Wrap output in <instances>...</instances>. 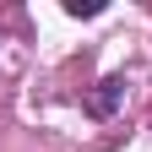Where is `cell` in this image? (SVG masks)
I'll return each mask as SVG.
<instances>
[{"mask_svg":"<svg viewBox=\"0 0 152 152\" xmlns=\"http://www.w3.org/2000/svg\"><path fill=\"white\" fill-rule=\"evenodd\" d=\"M120 87H125L120 76H109V82H103V92L92 98V109H98V114H109V109H114V98H120Z\"/></svg>","mask_w":152,"mask_h":152,"instance_id":"cell-1","label":"cell"},{"mask_svg":"<svg viewBox=\"0 0 152 152\" xmlns=\"http://www.w3.org/2000/svg\"><path fill=\"white\" fill-rule=\"evenodd\" d=\"M65 11H71V16H98L103 0H65Z\"/></svg>","mask_w":152,"mask_h":152,"instance_id":"cell-2","label":"cell"}]
</instances>
